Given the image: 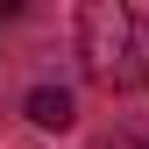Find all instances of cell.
Returning <instances> with one entry per match:
<instances>
[{
    "instance_id": "obj_1",
    "label": "cell",
    "mask_w": 149,
    "mask_h": 149,
    "mask_svg": "<svg viewBox=\"0 0 149 149\" xmlns=\"http://www.w3.org/2000/svg\"><path fill=\"white\" fill-rule=\"evenodd\" d=\"M78 57L85 78L107 92H135L149 78V22L128 0H85L78 7Z\"/></svg>"
},
{
    "instance_id": "obj_2",
    "label": "cell",
    "mask_w": 149,
    "mask_h": 149,
    "mask_svg": "<svg viewBox=\"0 0 149 149\" xmlns=\"http://www.w3.org/2000/svg\"><path fill=\"white\" fill-rule=\"evenodd\" d=\"M29 121L64 135V128L78 121V107H71V92H64V85H36V92H29Z\"/></svg>"
},
{
    "instance_id": "obj_3",
    "label": "cell",
    "mask_w": 149,
    "mask_h": 149,
    "mask_svg": "<svg viewBox=\"0 0 149 149\" xmlns=\"http://www.w3.org/2000/svg\"><path fill=\"white\" fill-rule=\"evenodd\" d=\"M107 149H135V142H107Z\"/></svg>"
}]
</instances>
